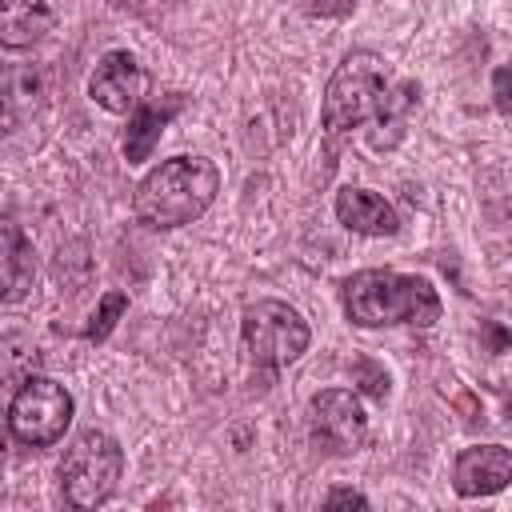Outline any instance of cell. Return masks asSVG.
I'll return each instance as SVG.
<instances>
[{
  "label": "cell",
  "instance_id": "1",
  "mask_svg": "<svg viewBox=\"0 0 512 512\" xmlns=\"http://www.w3.org/2000/svg\"><path fill=\"white\" fill-rule=\"evenodd\" d=\"M220 172L204 156H172L156 164L132 192V212L148 228H180L212 208Z\"/></svg>",
  "mask_w": 512,
  "mask_h": 512
},
{
  "label": "cell",
  "instance_id": "2",
  "mask_svg": "<svg viewBox=\"0 0 512 512\" xmlns=\"http://www.w3.org/2000/svg\"><path fill=\"white\" fill-rule=\"evenodd\" d=\"M344 312L360 328L416 324L428 328L440 320V296L424 276H404L392 268H364L340 284Z\"/></svg>",
  "mask_w": 512,
  "mask_h": 512
},
{
  "label": "cell",
  "instance_id": "3",
  "mask_svg": "<svg viewBox=\"0 0 512 512\" xmlns=\"http://www.w3.org/2000/svg\"><path fill=\"white\" fill-rule=\"evenodd\" d=\"M384 88H388V64H384V56H376V52H368V48H352V52L336 64V72H332V80H328V88H324V104H320L324 160H328L324 176L332 172L336 152L344 148V140H348L360 124H368V120L376 116V108H380V100H384Z\"/></svg>",
  "mask_w": 512,
  "mask_h": 512
},
{
  "label": "cell",
  "instance_id": "4",
  "mask_svg": "<svg viewBox=\"0 0 512 512\" xmlns=\"http://www.w3.org/2000/svg\"><path fill=\"white\" fill-rule=\"evenodd\" d=\"M120 476H124V448L108 436V432H80L68 448H64V460H60V492L72 508L88 512V508H100L116 496L120 488Z\"/></svg>",
  "mask_w": 512,
  "mask_h": 512
},
{
  "label": "cell",
  "instance_id": "5",
  "mask_svg": "<svg viewBox=\"0 0 512 512\" xmlns=\"http://www.w3.org/2000/svg\"><path fill=\"white\" fill-rule=\"evenodd\" d=\"M240 336H244V352L256 368H284L292 364L312 332L304 324V316L284 304V300H256L244 308V320H240Z\"/></svg>",
  "mask_w": 512,
  "mask_h": 512
},
{
  "label": "cell",
  "instance_id": "6",
  "mask_svg": "<svg viewBox=\"0 0 512 512\" xmlns=\"http://www.w3.org/2000/svg\"><path fill=\"white\" fill-rule=\"evenodd\" d=\"M72 424V396L48 376H28L16 384L8 404V432L28 448H52Z\"/></svg>",
  "mask_w": 512,
  "mask_h": 512
},
{
  "label": "cell",
  "instance_id": "7",
  "mask_svg": "<svg viewBox=\"0 0 512 512\" xmlns=\"http://www.w3.org/2000/svg\"><path fill=\"white\" fill-rule=\"evenodd\" d=\"M308 428H312V440L324 448V452H336V456H348L364 444L368 436V416L356 400V392L348 388H324L308 400Z\"/></svg>",
  "mask_w": 512,
  "mask_h": 512
},
{
  "label": "cell",
  "instance_id": "8",
  "mask_svg": "<svg viewBox=\"0 0 512 512\" xmlns=\"http://www.w3.org/2000/svg\"><path fill=\"white\" fill-rule=\"evenodd\" d=\"M88 96L104 112H128L144 96V68L136 64L132 52H108L88 80Z\"/></svg>",
  "mask_w": 512,
  "mask_h": 512
},
{
  "label": "cell",
  "instance_id": "9",
  "mask_svg": "<svg viewBox=\"0 0 512 512\" xmlns=\"http://www.w3.org/2000/svg\"><path fill=\"white\" fill-rule=\"evenodd\" d=\"M508 476H512V452L504 444H476L456 456L452 488L460 496H492L508 488Z\"/></svg>",
  "mask_w": 512,
  "mask_h": 512
},
{
  "label": "cell",
  "instance_id": "10",
  "mask_svg": "<svg viewBox=\"0 0 512 512\" xmlns=\"http://www.w3.org/2000/svg\"><path fill=\"white\" fill-rule=\"evenodd\" d=\"M336 220L360 236H396L400 232L396 208L384 196H376L368 188H352V184L336 192Z\"/></svg>",
  "mask_w": 512,
  "mask_h": 512
},
{
  "label": "cell",
  "instance_id": "11",
  "mask_svg": "<svg viewBox=\"0 0 512 512\" xmlns=\"http://www.w3.org/2000/svg\"><path fill=\"white\" fill-rule=\"evenodd\" d=\"M32 244L12 216H0V304L20 300L32 288Z\"/></svg>",
  "mask_w": 512,
  "mask_h": 512
},
{
  "label": "cell",
  "instance_id": "12",
  "mask_svg": "<svg viewBox=\"0 0 512 512\" xmlns=\"http://www.w3.org/2000/svg\"><path fill=\"white\" fill-rule=\"evenodd\" d=\"M184 108V96L172 92L164 100H152V104H140L128 120V132H124V160L128 164H144L152 156V148L160 144V132L168 128V120Z\"/></svg>",
  "mask_w": 512,
  "mask_h": 512
},
{
  "label": "cell",
  "instance_id": "13",
  "mask_svg": "<svg viewBox=\"0 0 512 512\" xmlns=\"http://www.w3.org/2000/svg\"><path fill=\"white\" fill-rule=\"evenodd\" d=\"M52 8L44 0H0V48H32L48 36Z\"/></svg>",
  "mask_w": 512,
  "mask_h": 512
},
{
  "label": "cell",
  "instance_id": "14",
  "mask_svg": "<svg viewBox=\"0 0 512 512\" xmlns=\"http://www.w3.org/2000/svg\"><path fill=\"white\" fill-rule=\"evenodd\" d=\"M420 100V84L416 80H404L396 88H384V100L376 108V132H372V148H392L400 136H404V124H408V112L416 108Z\"/></svg>",
  "mask_w": 512,
  "mask_h": 512
},
{
  "label": "cell",
  "instance_id": "15",
  "mask_svg": "<svg viewBox=\"0 0 512 512\" xmlns=\"http://www.w3.org/2000/svg\"><path fill=\"white\" fill-rule=\"evenodd\" d=\"M40 364H44V356L28 336H4L0 340V384H20V380L36 376Z\"/></svg>",
  "mask_w": 512,
  "mask_h": 512
},
{
  "label": "cell",
  "instance_id": "16",
  "mask_svg": "<svg viewBox=\"0 0 512 512\" xmlns=\"http://www.w3.org/2000/svg\"><path fill=\"white\" fill-rule=\"evenodd\" d=\"M124 308H128V296L120 288L116 292H104L100 304H96V312H92V320H88V328H84V340H92V344L108 340V332L116 328V320L124 316Z\"/></svg>",
  "mask_w": 512,
  "mask_h": 512
},
{
  "label": "cell",
  "instance_id": "17",
  "mask_svg": "<svg viewBox=\"0 0 512 512\" xmlns=\"http://www.w3.org/2000/svg\"><path fill=\"white\" fill-rule=\"evenodd\" d=\"M352 384H356L364 396H372V400H384V396H388V372H384L372 356H356V360H352Z\"/></svg>",
  "mask_w": 512,
  "mask_h": 512
},
{
  "label": "cell",
  "instance_id": "18",
  "mask_svg": "<svg viewBox=\"0 0 512 512\" xmlns=\"http://www.w3.org/2000/svg\"><path fill=\"white\" fill-rule=\"evenodd\" d=\"M492 96H496V112H500V116H508L512 100H508V68H504V64L492 72Z\"/></svg>",
  "mask_w": 512,
  "mask_h": 512
},
{
  "label": "cell",
  "instance_id": "19",
  "mask_svg": "<svg viewBox=\"0 0 512 512\" xmlns=\"http://www.w3.org/2000/svg\"><path fill=\"white\" fill-rule=\"evenodd\" d=\"M324 504H328V508H336V504H356V508H368V496H360L356 488H332V492L324 496Z\"/></svg>",
  "mask_w": 512,
  "mask_h": 512
},
{
  "label": "cell",
  "instance_id": "20",
  "mask_svg": "<svg viewBox=\"0 0 512 512\" xmlns=\"http://www.w3.org/2000/svg\"><path fill=\"white\" fill-rule=\"evenodd\" d=\"M504 344H508V332L500 324H492V352H504Z\"/></svg>",
  "mask_w": 512,
  "mask_h": 512
},
{
  "label": "cell",
  "instance_id": "21",
  "mask_svg": "<svg viewBox=\"0 0 512 512\" xmlns=\"http://www.w3.org/2000/svg\"><path fill=\"white\" fill-rule=\"evenodd\" d=\"M4 452H8V416L0 412V464H4Z\"/></svg>",
  "mask_w": 512,
  "mask_h": 512
}]
</instances>
